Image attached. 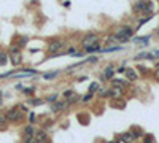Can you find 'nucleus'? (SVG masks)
Returning a JSON list of instances; mask_svg holds the SVG:
<instances>
[{
	"label": "nucleus",
	"mask_w": 159,
	"mask_h": 143,
	"mask_svg": "<svg viewBox=\"0 0 159 143\" xmlns=\"http://www.w3.org/2000/svg\"><path fill=\"white\" fill-rule=\"evenodd\" d=\"M134 27H131L129 24H121L115 29V32L111 35L107 37V41L108 43H116V45H121V43H126L132 38L134 35Z\"/></svg>",
	"instance_id": "f257e3e1"
},
{
	"label": "nucleus",
	"mask_w": 159,
	"mask_h": 143,
	"mask_svg": "<svg viewBox=\"0 0 159 143\" xmlns=\"http://www.w3.org/2000/svg\"><path fill=\"white\" fill-rule=\"evenodd\" d=\"M97 43H100V37H99V34H94V32L86 34L81 38V48H83V49H88V48L94 46V45H97Z\"/></svg>",
	"instance_id": "f03ea898"
},
{
	"label": "nucleus",
	"mask_w": 159,
	"mask_h": 143,
	"mask_svg": "<svg viewBox=\"0 0 159 143\" xmlns=\"http://www.w3.org/2000/svg\"><path fill=\"white\" fill-rule=\"evenodd\" d=\"M151 11H153V5L150 2H146V0H138L134 5V13H140V14L148 16V14H151Z\"/></svg>",
	"instance_id": "7ed1b4c3"
},
{
	"label": "nucleus",
	"mask_w": 159,
	"mask_h": 143,
	"mask_svg": "<svg viewBox=\"0 0 159 143\" xmlns=\"http://www.w3.org/2000/svg\"><path fill=\"white\" fill-rule=\"evenodd\" d=\"M65 48V41L62 40H53L48 46V53L49 54H54V56H61V54H65V51H62Z\"/></svg>",
	"instance_id": "20e7f679"
},
{
	"label": "nucleus",
	"mask_w": 159,
	"mask_h": 143,
	"mask_svg": "<svg viewBox=\"0 0 159 143\" xmlns=\"http://www.w3.org/2000/svg\"><path fill=\"white\" fill-rule=\"evenodd\" d=\"M5 116H7L8 123H18L22 119V110H19V107H11L7 110Z\"/></svg>",
	"instance_id": "39448f33"
},
{
	"label": "nucleus",
	"mask_w": 159,
	"mask_h": 143,
	"mask_svg": "<svg viewBox=\"0 0 159 143\" xmlns=\"http://www.w3.org/2000/svg\"><path fill=\"white\" fill-rule=\"evenodd\" d=\"M124 94L126 89L123 86H111L108 89V97H111V99H121V97H124Z\"/></svg>",
	"instance_id": "423d86ee"
},
{
	"label": "nucleus",
	"mask_w": 159,
	"mask_h": 143,
	"mask_svg": "<svg viewBox=\"0 0 159 143\" xmlns=\"http://www.w3.org/2000/svg\"><path fill=\"white\" fill-rule=\"evenodd\" d=\"M10 61H11V64H13L14 67L21 65V62H22V54H21V51H19L18 48H11V51H10Z\"/></svg>",
	"instance_id": "0eeeda50"
},
{
	"label": "nucleus",
	"mask_w": 159,
	"mask_h": 143,
	"mask_svg": "<svg viewBox=\"0 0 159 143\" xmlns=\"http://www.w3.org/2000/svg\"><path fill=\"white\" fill-rule=\"evenodd\" d=\"M115 75H116V68H115V65L113 64H108L107 67L104 68V72H102V80H104V81L113 80Z\"/></svg>",
	"instance_id": "6e6552de"
},
{
	"label": "nucleus",
	"mask_w": 159,
	"mask_h": 143,
	"mask_svg": "<svg viewBox=\"0 0 159 143\" xmlns=\"http://www.w3.org/2000/svg\"><path fill=\"white\" fill-rule=\"evenodd\" d=\"M64 99L67 100V102L70 103V105H73V103L76 102H81V99H80V95L76 94L75 91H72V89H69V91L64 92Z\"/></svg>",
	"instance_id": "1a4fd4ad"
},
{
	"label": "nucleus",
	"mask_w": 159,
	"mask_h": 143,
	"mask_svg": "<svg viewBox=\"0 0 159 143\" xmlns=\"http://www.w3.org/2000/svg\"><path fill=\"white\" fill-rule=\"evenodd\" d=\"M70 107V103L67 102L65 99L64 100H57V102H54V105L51 107V111L53 113H59V111H65L67 108Z\"/></svg>",
	"instance_id": "9d476101"
},
{
	"label": "nucleus",
	"mask_w": 159,
	"mask_h": 143,
	"mask_svg": "<svg viewBox=\"0 0 159 143\" xmlns=\"http://www.w3.org/2000/svg\"><path fill=\"white\" fill-rule=\"evenodd\" d=\"M34 138H35V142H37V143H46L49 140V137H48V134H46L45 130H37Z\"/></svg>",
	"instance_id": "9b49d317"
},
{
	"label": "nucleus",
	"mask_w": 159,
	"mask_h": 143,
	"mask_svg": "<svg viewBox=\"0 0 159 143\" xmlns=\"http://www.w3.org/2000/svg\"><path fill=\"white\" fill-rule=\"evenodd\" d=\"M124 73H126V76H127V80H129V81H137V80H138V75L135 73V70H134V68H126V72H124Z\"/></svg>",
	"instance_id": "f8f14e48"
},
{
	"label": "nucleus",
	"mask_w": 159,
	"mask_h": 143,
	"mask_svg": "<svg viewBox=\"0 0 159 143\" xmlns=\"http://www.w3.org/2000/svg\"><path fill=\"white\" fill-rule=\"evenodd\" d=\"M119 138L123 140V142H126V143H129V142H134V135H132V132L129 130V132H124V134H121V137Z\"/></svg>",
	"instance_id": "ddd939ff"
},
{
	"label": "nucleus",
	"mask_w": 159,
	"mask_h": 143,
	"mask_svg": "<svg viewBox=\"0 0 159 143\" xmlns=\"http://www.w3.org/2000/svg\"><path fill=\"white\" fill-rule=\"evenodd\" d=\"M153 57H154V54H151V53H140V54L135 56V61H142V59H148V61H151Z\"/></svg>",
	"instance_id": "4468645a"
},
{
	"label": "nucleus",
	"mask_w": 159,
	"mask_h": 143,
	"mask_svg": "<svg viewBox=\"0 0 159 143\" xmlns=\"http://www.w3.org/2000/svg\"><path fill=\"white\" fill-rule=\"evenodd\" d=\"M131 132H132V135H134L135 140H137V138H143V130L142 129H138V127H132Z\"/></svg>",
	"instance_id": "2eb2a0df"
},
{
	"label": "nucleus",
	"mask_w": 159,
	"mask_h": 143,
	"mask_svg": "<svg viewBox=\"0 0 159 143\" xmlns=\"http://www.w3.org/2000/svg\"><path fill=\"white\" fill-rule=\"evenodd\" d=\"M143 143H156L154 140V135H151V134H146V135H143Z\"/></svg>",
	"instance_id": "dca6fc26"
},
{
	"label": "nucleus",
	"mask_w": 159,
	"mask_h": 143,
	"mask_svg": "<svg viewBox=\"0 0 159 143\" xmlns=\"http://www.w3.org/2000/svg\"><path fill=\"white\" fill-rule=\"evenodd\" d=\"M8 62V56L7 53H0V67H3L5 64Z\"/></svg>",
	"instance_id": "f3484780"
},
{
	"label": "nucleus",
	"mask_w": 159,
	"mask_h": 143,
	"mask_svg": "<svg viewBox=\"0 0 159 143\" xmlns=\"http://www.w3.org/2000/svg\"><path fill=\"white\" fill-rule=\"evenodd\" d=\"M86 51H88V53H96V51H102V46H100V43H97V45H94V46L88 48Z\"/></svg>",
	"instance_id": "a211bd4d"
},
{
	"label": "nucleus",
	"mask_w": 159,
	"mask_h": 143,
	"mask_svg": "<svg viewBox=\"0 0 159 143\" xmlns=\"http://www.w3.org/2000/svg\"><path fill=\"white\" fill-rule=\"evenodd\" d=\"M97 95L99 97H108V89H105V88H99V91H97Z\"/></svg>",
	"instance_id": "6ab92c4d"
},
{
	"label": "nucleus",
	"mask_w": 159,
	"mask_h": 143,
	"mask_svg": "<svg viewBox=\"0 0 159 143\" xmlns=\"http://www.w3.org/2000/svg\"><path fill=\"white\" fill-rule=\"evenodd\" d=\"M7 123H8V119L5 115H0V129H5L7 127Z\"/></svg>",
	"instance_id": "aec40b11"
},
{
	"label": "nucleus",
	"mask_w": 159,
	"mask_h": 143,
	"mask_svg": "<svg viewBox=\"0 0 159 143\" xmlns=\"http://www.w3.org/2000/svg\"><path fill=\"white\" fill-rule=\"evenodd\" d=\"M57 76V72H49V73H45L43 75V78L45 80H53V78H56Z\"/></svg>",
	"instance_id": "412c9836"
},
{
	"label": "nucleus",
	"mask_w": 159,
	"mask_h": 143,
	"mask_svg": "<svg viewBox=\"0 0 159 143\" xmlns=\"http://www.w3.org/2000/svg\"><path fill=\"white\" fill-rule=\"evenodd\" d=\"M99 88H100V84L99 83H91V86H89V92H96V91H99Z\"/></svg>",
	"instance_id": "4be33fe9"
},
{
	"label": "nucleus",
	"mask_w": 159,
	"mask_h": 143,
	"mask_svg": "<svg viewBox=\"0 0 159 143\" xmlns=\"http://www.w3.org/2000/svg\"><path fill=\"white\" fill-rule=\"evenodd\" d=\"M92 97H94V94H92V92H88V94L84 95L83 99H81V102H84V103H86V102H89V100H92Z\"/></svg>",
	"instance_id": "5701e85b"
},
{
	"label": "nucleus",
	"mask_w": 159,
	"mask_h": 143,
	"mask_svg": "<svg viewBox=\"0 0 159 143\" xmlns=\"http://www.w3.org/2000/svg\"><path fill=\"white\" fill-rule=\"evenodd\" d=\"M150 18H151V14H148V16H143V18H140V19H138V26H142V24L148 22V21H150Z\"/></svg>",
	"instance_id": "b1692460"
},
{
	"label": "nucleus",
	"mask_w": 159,
	"mask_h": 143,
	"mask_svg": "<svg viewBox=\"0 0 159 143\" xmlns=\"http://www.w3.org/2000/svg\"><path fill=\"white\" fill-rule=\"evenodd\" d=\"M46 100H48V102H57V100H59V95H57V94L48 95V99H46Z\"/></svg>",
	"instance_id": "393cba45"
},
{
	"label": "nucleus",
	"mask_w": 159,
	"mask_h": 143,
	"mask_svg": "<svg viewBox=\"0 0 159 143\" xmlns=\"http://www.w3.org/2000/svg\"><path fill=\"white\" fill-rule=\"evenodd\" d=\"M26 43H27V38H26V37H21V38H19V43H18L16 46H18V48H22Z\"/></svg>",
	"instance_id": "a878e982"
},
{
	"label": "nucleus",
	"mask_w": 159,
	"mask_h": 143,
	"mask_svg": "<svg viewBox=\"0 0 159 143\" xmlns=\"http://www.w3.org/2000/svg\"><path fill=\"white\" fill-rule=\"evenodd\" d=\"M135 41H138V43H143L146 46L148 45V37H145V38H135Z\"/></svg>",
	"instance_id": "bb28decb"
},
{
	"label": "nucleus",
	"mask_w": 159,
	"mask_h": 143,
	"mask_svg": "<svg viewBox=\"0 0 159 143\" xmlns=\"http://www.w3.org/2000/svg\"><path fill=\"white\" fill-rule=\"evenodd\" d=\"M29 103H32V105H40V103H43V100H40V99H32V100H29Z\"/></svg>",
	"instance_id": "cd10ccee"
},
{
	"label": "nucleus",
	"mask_w": 159,
	"mask_h": 143,
	"mask_svg": "<svg viewBox=\"0 0 159 143\" xmlns=\"http://www.w3.org/2000/svg\"><path fill=\"white\" fill-rule=\"evenodd\" d=\"M153 78H154L156 81H159V68H154V70H153Z\"/></svg>",
	"instance_id": "c85d7f7f"
},
{
	"label": "nucleus",
	"mask_w": 159,
	"mask_h": 143,
	"mask_svg": "<svg viewBox=\"0 0 159 143\" xmlns=\"http://www.w3.org/2000/svg\"><path fill=\"white\" fill-rule=\"evenodd\" d=\"M97 61H99V57H96V56H92V57H89V59H88V62H92V64H96Z\"/></svg>",
	"instance_id": "c756f323"
},
{
	"label": "nucleus",
	"mask_w": 159,
	"mask_h": 143,
	"mask_svg": "<svg viewBox=\"0 0 159 143\" xmlns=\"http://www.w3.org/2000/svg\"><path fill=\"white\" fill-rule=\"evenodd\" d=\"M34 119H35V115H34V113H30V123H34Z\"/></svg>",
	"instance_id": "7c9ffc66"
},
{
	"label": "nucleus",
	"mask_w": 159,
	"mask_h": 143,
	"mask_svg": "<svg viewBox=\"0 0 159 143\" xmlns=\"http://www.w3.org/2000/svg\"><path fill=\"white\" fill-rule=\"evenodd\" d=\"M154 57H159V51H156V53H154Z\"/></svg>",
	"instance_id": "2f4dec72"
},
{
	"label": "nucleus",
	"mask_w": 159,
	"mask_h": 143,
	"mask_svg": "<svg viewBox=\"0 0 159 143\" xmlns=\"http://www.w3.org/2000/svg\"><path fill=\"white\" fill-rule=\"evenodd\" d=\"M156 68H159V62H156Z\"/></svg>",
	"instance_id": "473e14b6"
}]
</instances>
